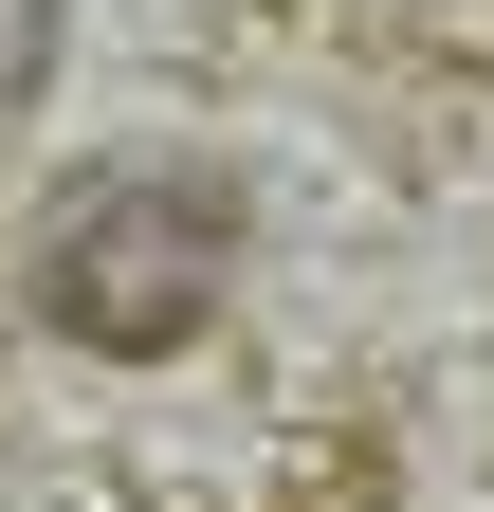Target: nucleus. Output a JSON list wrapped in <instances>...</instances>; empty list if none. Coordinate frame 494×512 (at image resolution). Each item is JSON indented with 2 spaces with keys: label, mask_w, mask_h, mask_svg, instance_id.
Wrapping results in <instances>:
<instances>
[{
  "label": "nucleus",
  "mask_w": 494,
  "mask_h": 512,
  "mask_svg": "<svg viewBox=\"0 0 494 512\" xmlns=\"http://www.w3.org/2000/svg\"><path fill=\"white\" fill-rule=\"evenodd\" d=\"M220 275H238V202L202 165H92L74 202H55V238H37V311L74 348H183L220 311Z\"/></svg>",
  "instance_id": "1"
}]
</instances>
